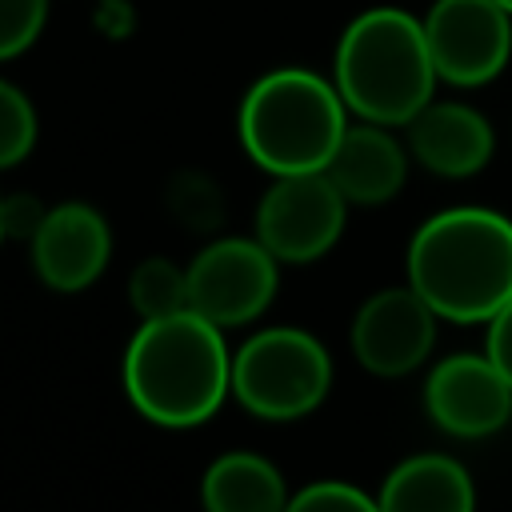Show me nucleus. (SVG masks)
Wrapping results in <instances>:
<instances>
[{
  "instance_id": "1",
  "label": "nucleus",
  "mask_w": 512,
  "mask_h": 512,
  "mask_svg": "<svg viewBox=\"0 0 512 512\" xmlns=\"http://www.w3.org/2000/svg\"><path fill=\"white\" fill-rule=\"evenodd\" d=\"M124 396L160 428H196L220 412L232 392V352L224 328L184 308L164 320H140L124 348Z\"/></svg>"
},
{
  "instance_id": "2",
  "label": "nucleus",
  "mask_w": 512,
  "mask_h": 512,
  "mask_svg": "<svg viewBox=\"0 0 512 512\" xmlns=\"http://www.w3.org/2000/svg\"><path fill=\"white\" fill-rule=\"evenodd\" d=\"M408 284L440 320L488 324L512 300V220L492 208H444L408 240Z\"/></svg>"
},
{
  "instance_id": "3",
  "label": "nucleus",
  "mask_w": 512,
  "mask_h": 512,
  "mask_svg": "<svg viewBox=\"0 0 512 512\" xmlns=\"http://www.w3.org/2000/svg\"><path fill=\"white\" fill-rule=\"evenodd\" d=\"M332 84L356 120L404 128L440 84L420 16L392 4L352 16L336 40Z\"/></svg>"
},
{
  "instance_id": "4",
  "label": "nucleus",
  "mask_w": 512,
  "mask_h": 512,
  "mask_svg": "<svg viewBox=\"0 0 512 512\" xmlns=\"http://www.w3.org/2000/svg\"><path fill=\"white\" fill-rule=\"evenodd\" d=\"M332 80L312 68H272L240 100L236 132L248 160L272 176L324 172L348 120Z\"/></svg>"
},
{
  "instance_id": "5",
  "label": "nucleus",
  "mask_w": 512,
  "mask_h": 512,
  "mask_svg": "<svg viewBox=\"0 0 512 512\" xmlns=\"http://www.w3.org/2000/svg\"><path fill=\"white\" fill-rule=\"evenodd\" d=\"M332 356L304 328H260L232 352V396L260 420H300L324 404Z\"/></svg>"
},
{
  "instance_id": "6",
  "label": "nucleus",
  "mask_w": 512,
  "mask_h": 512,
  "mask_svg": "<svg viewBox=\"0 0 512 512\" xmlns=\"http://www.w3.org/2000/svg\"><path fill=\"white\" fill-rule=\"evenodd\" d=\"M280 260L256 236H220L188 264V308L216 328H240L272 304Z\"/></svg>"
},
{
  "instance_id": "7",
  "label": "nucleus",
  "mask_w": 512,
  "mask_h": 512,
  "mask_svg": "<svg viewBox=\"0 0 512 512\" xmlns=\"http://www.w3.org/2000/svg\"><path fill=\"white\" fill-rule=\"evenodd\" d=\"M348 200L328 172L276 176L256 204V240L280 264H312L332 252L344 232Z\"/></svg>"
},
{
  "instance_id": "8",
  "label": "nucleus",
  "mask_w": 512,
  "mask_h": 512,
  "mask_svg": "<svg viewBox=\"0 0 512 512\" xmlns=\"http://www.w3.org/2000/svg\"><path fill=\"white\" fill-rule=\"evenodd\" d=\"M420 24L436 76L452 88H480L508 68L512 12L496 0H432Z\"/></svg>"
},
{
  "instance_id": "9",
  "label": "nucleus",
  "mask_w": 512,
  "mask_h": 512,
  "mask_svg": "<svg viewBox=\"0 0 512 512\" xmlns=\"http://www.w3.org/2000/svg\"><path fill=\"white\" fill-rule=\"evenodd\" d=\"M436 312L412 288H380L352 316V356L372 376H408L416 372L436 344Z\"/></svg>"
},
{
  "instance_id": "10",
  "label": "nucleus",
  "mask_w": 512,
  "mask_h": 512,
  "mask_svg": "<svg viewBox=\"0 0 512 512\" xmlns=\"http://www.w3.org/2000/svg\"><path fill=\"white\" fill-rule=\"evenodd\" d=\"M424 408L440 432L456 440H480L508 424L512 384L488 360V352H456L428 372Z\"/></svg>"
},
{
  "instance_id": "11",
  "label": "nucleus",
  "mask_w": 512,
  "mask_h": 512,
  "mask_svg": "<svg viewBox=\"0 0 512 512\" xmlns=\"http://www.w3.org/2000/svg\"><path fill=\"white\" fill-rule=\"evenodd\" d=\"M28 244H32V268L52 292H84L112 260L108 220L84 200L48 208L40 232Z\"/></svg>"
},
{
  "instance_id": "12",
  "label": "nucleus",
  "mask_w": 512,
  "mask_h": 512,
  "mask_svg": "<svg viewBox=\"0 0 512 512\" xmlns=\"http://www.w3.org/2000/svg\"><path fill=\"white\" fill-rule=\"evenodd\" d=\"M404 144L420 168L444 180H468L488 168L496 152V132L484 112L460 100H428L408 124Z\"/></svg>"
},
{
  "instance_id": "13",
  "label": "nucleus",
  "mask_w": 512,
  "mask_h": 512,
  "mask_svg": "<svg viewBox=\"0 0 512 512\" xmlns=\"http://www.w3.org/2000/svg\"><path fill=\"white\" fill-rule=\"evenodd\" d=\"M408 156H412L408 144H400L388 124L356 120V124L344 128V136H340L324 172L348 204L376 208V204H388L404 188Z\"/></svg>"
},
{
  "instance_id": "14",
  "label": "nucleus",
  "mask_w": 512,
  "mask_h": 512,
  "mask_svg": "<svg viewBox=\"0 0 512 512\" xmlns=\"http://www.w3.org/2000/svg\"><path fill=\"white\" fill-rule=\"evenodd\" d=\"M380 512H476V488L460 460L444 452H420L400 460L380 492Z\"/></svg>"
},
{
  "instance_id": "15",
  "label": "nucleus",
  "mask_w": 512,
  "mask_h": 512,
  "mask_svg": "<svg viewBox=\"0 0 512 512\" xmlns=\"http://www.w3.org/2000/svg\"><path fill=\"white\" fill-rule=\"evenodd\" d=\"M204 512H284L288 484L260 452H224L200 480Z\"/></svg>"
},
{
  "instance_id": "16",
  "label": "nucleus",
  "mask_w": 512,
  "mask_h": 512,
  "mask_svg": "<svg viewBox=\"0 0 512 512\" xmlns=\"http://www.w3.org/2000/svg\"><path fill=\"white\" fill-rule=\"evenodd\" d=\"M128 304L140 320H164L188 308V268L168 256H148L128 276Z\"/></svg>"
},
{
  "instance_id": "17",
  "label": "nucleus",
  "mask_w": 512,
  "mask_h": 512,
  "mask_svg": "<svg viewBox=\"0 0 512 512\" xmlns=\"http://www.w3.org/2000/svg\"><path fill=\"white\" fill-rule=\"evenodd\" d=\"M168 212L188 232H216L224 220V196L204 172H180L168 184Z\"/></svg>"
},
{
  "instance_id": "18",
  "label": "nucleus",
  "mask_w": 512,
  "mask_h": 512,
  "mask_svg": "<svg viewBox=\"0 0 512 512\" xmlns=\"http://www.w3.org/2000/svg\"><path fill=\"white\" fill-rule=\"evenodd\" d=\"M36 132H40V120L32 100L12 80L0 76V172L28 160V152L36 148Z\"/></svg>"
},
{
  "instance_id": "19",
  "label": "nucleus",
  "mask_w": 512,
  "mask_h": 512,
  "mask_svg": "<svg viewBox=\"0 0 512 512\" xmlns=\"http://www.w3.org/2000/svg\"><path fill=\"white\" fill-rule=\"evenodd\" d=\"M284 512H380V500L348 480H312L288 496Z\"/></svg>"
},
{
  "instance_id": "20",
  "label": "nucleus",
  "mask_w": 512,
  "mask_h": 512,
  "mask_svg": "<svg viewBox=\"0 0 512 512\" xmlns=\"http://www.w3.org/2000/svg\"><path fill=\"white\" fill-rule=\"evenodd\" d=\"M48 20V0H0V60L24 56Z\"/></svg>"
},
{
  "instance_id": "21",
  "label": "nucleus",
  "mask_w": 512,
  "mask_h": 512,
  "mask_svg": "<svg viewBox=\"0 0 512 512\" xmlns=\"http://www.w3.org/2000/svg\"><path fill=\"white\" fill-rule=\"evenodd\" d=\"M0 216H4V236L8 240H32L48 216V208L32 192H12L0 196Z\"/></svg>"
},
{
  "instance_id": "22",
  "label": "nucleus",
  "mask_w": 512,
  "mask_h": 512,
  "mask_svg": "<svg viewBox=\"0 0 512 512\" xmlns=\"http://www.w3.org/2000/svg\"><path fill=\"white\" fill-rule=\"evenodd\" d=\"M484 352L488 360L504 372V380L512 384V300L488 320V336H484Z\"/></svg>"
},
{
  "instance_id": "23",
  "label": "nucleus",
  "mask_w": 512,
  "mask_h": 512,
  "mask_svg": "<svg viewBox=\"0 0 512 512\" xmlns=\"http://www.w3.org/2000/svg\"><path fill=\"white\" fill-rule=\"evenodd\" d=\"M4 240H8V236H4V216H0V244H4Z\"/></svg>"
},
{
  "instance_id": "24",
  "label": "nucleus",
  "mask_w": 512,
  "mask_h": 512,
  "mask_svg": "<svg viewBox=\"0 0 512 512\" xmlns=\"http://www.w3.org/2000/svg\"><path fill=\"white\" fill-rule=\"evenodd\" d=\"M496 4H500V8H508V12H512V0H496Z\"/></svg>"
}]
</instances>
